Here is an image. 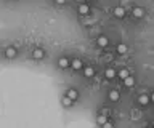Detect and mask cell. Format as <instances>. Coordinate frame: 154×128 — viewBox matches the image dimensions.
I'll return each instance as SVG.
<instances>
[{
    "mask_svg": "<svg viewBox=\"0 0 154 128\" xmlns=\"http://www.w3.org/2000/svg\"><path fill=\"white\" fill-rule=\"evenodd\" d=\"M149 101H151V98L146 96V95H140V96H138V103H140L141 106H148Z\"/></svg>",
    "mask_w": 154,
    "mask_h": 128,
    "instance_id": "obj_8",
    "label": "cell"
},
{
    "mask_svg": "<svg viewBox=\"0 0 154 128\" xmlns=\"http://www.w3.org/2000/svg\"><path fill=\"white\" fill-rule=\"evenodd\" d=\"M153 127H154V120H153Z\"/></svg>",
    "mask_w": 154,
    "mask_h": 128,
    "instance_id": "obj_23",
    "label": "cell"
},
{
    "mask_svg": "<svg viewBox=\"0 0 154 128\" xmlns=\"http://www.w3.org/2000/svg\"><path fill=\"white\" fill-rule=\"evenodd\" d=\"M58 67H60V69H68V67H71V61L68 58H60V61H58Z\"/></svg>",
    "mask_w": 154,
    "mask_h": 128,
    "instance_id": "obj_3",
    "label": "cell"
},
{
    "mask_svg": "<svg viewBox=\"0 0 154 128\" xmlns=\"http://www.w3.org/2000/svg\"><path fill=\"white\" fill-rule=\"evenodd\" d=\"M68 96L72 99V101H76V99L79 98V91L76 90V88H69V90H68Z\"/></svg>",
    "mask_w": 154,
    "mask_h": 128,
    "instance_id": "obj_13",
    "label": "cell"
},
{
    "mask_svg": "<svg viewBox=\"0 0 154 128\" xmlns=\"http://www.w3.org/2000/svg\"><path fill=\"white\" fill-rule=\"evenodd\" d=\"M149 98H151V103H154V91H153V95L149 96Z\"/></svg>",
    "mask_w": 154,
    "mask_h": 128,
    "instance_id": "obj_21",
    "label": "cell"
},
{
    "mask_svg": "<svg viewBox=\"0 0 154 128\" xmlns=\"http://www.w3.org/2000/svg\"><path fill=\"white\" fill-rule=\"evenodd\" d=\"M106 122H108V117H106V115H103V114H101V115H98V117H96V123H98V125H101V127H103Z\"/></svg>",
    "mask_w": 154,
    "mask_h": 128,
    "instance_id": "obj_18",
    "label": "cell"
},
{
    "mask_svg": "<svg viewBox=\"0 0 154 128\" xmlns=\"http://www.w3.org/2000/svg\"><path fill=\"white\" fill-rule=\"evenodd\" d=\"M96 43H98V47L104 48V47H108V43H109V39L106 37V35H100V37L96 39Z\"/></svg>",
    "mask_w": 154,
    "mask_h": 128,
    "instance_id": "obj_2",
    "label": "cell"
},
{
    "mask_svg": "<svg viewBox=\"0 0 154 128\" xmlns=\"http://www.w3.org/2000/svg\"><path fill=\"white\" fill-rule=\"evenodd\" d=\"M79 13L80 15H88L90 13V5L88 3H80V5H79Z\"/></svg>",
    "mask_w": 154,
    "mask_h": 128,
    "instance_id": "obj_5",
    "label": "cell"
},
{
    "mask_svg": "<svg viewBox=\"0 0 154 128\" xmlns=\"http://www.w3.org/2000/svg\"><path fill=\"white\" fill-rule=\"evenodd\" d=\"M128 71L127 69H120L119 72H117V77H119V79H122V80H125V79H127L128 77Z\"/></svg>",
    "mask_w": 154,
    "mask_h": 128,
    "instance_id": "obj_16",
    "label": "cell"
},
{
    "mask_svg": "<svg viewBox=\"0 0 154 128\" xmlns=\"http://www.w3.org/2000/svg\"><path fill=\"white\" fill-rule=\"evenodd\" d=\"M104 77L108 79V80L116 79V77H117V72H116V69H112V67H108V69H106V72H104Z\"/></svg>",
    "mask_w": 154,
    "mask_h": 128,
    "instance_id": "obj_1",
    "label": "cell"
},
{
    "mask_svg": "<svg viewBox=\"0 0 154 128\" xmlns=\"http://www.w3.org/2000/svg\"><path fill=\"white\" fill-rule=\"evenodd\" d=\"M103 128H114V127H112V123H109V122H106V123H104V125H103Z\"/></svg>",
    "mask_w": 154,
    "mask_h": 128,
    "instance_id": "obj_19",
    "label": "cell"
},
{
    "mask_svg": "<svg viewBox=\"0 0 154 128\" xmlns=\"http://www.w3.org/2000/svg\"><path fill=\"white\" fill-rule=\"evenodd\" d=\"M124 85H125V87H128V88H130V87H133V85H135V77L128 75V77L124 80Z\"/></svg>",
    "mask_w": 154,
    "mask_h": 128,
    "instance_id": "obj_15",
    "label": "cell"
},
{
    "mask_svg": "<svg viewBox=\"0 0 154 128\" xmlns=\"http://www.w3.org/2000/svg\"><path fill=\"white\" fill-rule=\"evenodd\" d=\"M16 53H18V51H16V48H15V47H8V48L5 50V56H7L8 59L15 58V56H16Z\"/></svg>",
    "mask_w": 154,
    "mask_h": 128,
    "instance_id": "obj_7",
    "label": "cell"
},
{
    "mask_svg": "<svg viewBox=\"0 0 154 128\" xmlns=\"http://www.w3.org/2000/svg\"><path fill=\"white\" fill-rule=\"evenodd\" d=\"M119 98H120L119 90H111V91H109V99H111L112 103H117V101H119Z\"/></svg>",
    "mask_w": 154,
    "mask_h": 128,
    "instance_id": "obj_6",
    "label": "cell"
},
{
    "mask_svg": "<svg viewBox=\"0 0 154 128\" xmlns=\"http://www.w3.org/2000/svg\"><path fill=\"white\" fill-rule=\"evenodd\" d=\"M85 2H90V0H85Z\"/></svg>",
    "mask_w": 154,
    "mask_h": 128,
    "instance_id": "obj_24",
    "label": "cell"
},
{
    "mask_svg": "<svg viewBox=\"0 0 154 128\" xmlns=\"http://www.w3.org/2000/svg\"><path fill=\"white\" fill-rule=\"evenodd\" d=\"M84 74H85V77H93L95 75V69L93 67H90V66H87V67H84Z\"/></svg>",
    "mask_w": 154,
    "mask_h": 128,
    "instance_id": "obj_14",
    "label": "cell"
},
{
    "mask_svg": "<svg viewBox=\"0 0 154 128\" xmlns=\"http://www.w3.org/2000/svg\"><path fill=\"white\" fill-rule=\"evenodd\" d=\"M116 51H117L119 55H125V53L128 51V47L125 45V43H119V45H117V48H116Z\"/></svg>",
    "mask_w": 154,
    "mask_h": 128,
    "instance_id": "obj_12",
    "label": "cell"
},
{
    "mask_svg": "<svg viewBox=\"0 0 154 128\" xmlns=\"http://www.w3.org/2000/svg\"><path fill=\"white\" fill-rule=\"evenodd\" d=\"M71 67H72L74 71H79V69H82V67H84V63H82L79 58H76V59H72V61H71Z\"/></svg>",
    "mask_w": 154,
    "mask_h": 128,
    "instance_id": "obj_4",
    "label": "cell"
},
{
    "mask_svg": "<svg viewBox=\"0 0 154 128\" xmlns=\"http://www.w3.org/2000/svg\"><path fill=\"white\" fill-rule=\"evenodd\" d=\"M55 2H56L58 5H64V2H66V0H55Z\"/></svg>",
    "mask_w": 154,
    "mask_h": 128,
    "instance_id": "obj_20",
    "label": "cell"
},
{
    "mask_svg": "<svg viewBox=\"0 0 154 128\" xmlns=\"http://www.w3.org/2000/svg\"><path fill=\"white\" fill-rule=\"evenodd\" d=\"M32 56L35 59H42L43 56H45V51H43L42 48H35V50L32 51Z\"/></svg>",
    "mask_w": 154,
    "mask_h": 128,
    "instance_id": "obj_9",
    "label": "cell"
},
{
    "mask_svg": "<svg viewBox=\"0 0 154 128\" xmlns=\"http://www.w3.org/2000/svg\"><path fill=\"white\" fill-rule=\"evenodd\" d=\"M114 16H116V18H124V16H125V10L122 7H116V8H114Z\"/></svg>",
    "mask_w": 154,
    "mask_h": 128,
    "instance_id": "obj_11",
    "label": "cell"
},
{
    "mask_svg": "<svg viewBox=\"0 0 154 128\" xmlns=\"http://www.w3.org/2000/svg\"><path fill=\"white\" fill-rule=\"evenodd\" d=\"M148 128H154V127H153V125H151V127H148Z\"/></svg>",
    "mask_w": 154,
    "mask_h": 128,
    "instance_id": "obj_22",
    "label": "cell"
},
{
    "mask_svg": "<svg viewBox=\"0 0 154 128\" xmlns=\"http://www.w3.org/2000/svg\"><path fill=\"white\" fill-rule=\"evenodd\" d=\"M132 13H133V16H135V18L140 19V18H143V16H145V10H143V8H140V7H136V8H133Z\"/></svg>",
    "mask_w": 154,
    "mask_h": 128,
    "instance_id": "obj_10",
    "label": "cell"
},
{
    "mask_svg": "<svg viewBox=\"0 0 154 128\" xmlns=\"http://www.w3.org/2000/svg\"><path fill=\"white\" fill-rule=\"evenodd\" d=\"M72 99H71L69 98V96L68 95H66V96H63V106H66V107H71V106H72Z\"/></svg>",
    "mask_w": 154,
    "mask_h": 128,
    "instance_id": "obj_17",
    "label": "cell"
}]
</instances>
